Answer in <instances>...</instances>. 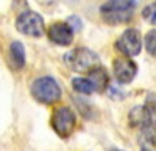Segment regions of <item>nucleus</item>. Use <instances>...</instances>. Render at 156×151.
Returning <instances> with one entry per match:
<instances>
[{
  "label": "nucleus",
  "mask_w": 156,
  "mask_h": 151,
  "mask_svg": "<svg viewBox=\"0 0 156 151\" xmlns=\"http://www.w3.org/2000/svg\"><path fill=\"white\" fill-rule=\"evenodd\" d=\"M100 17L109 27L125 25L133 19L136 11L134 0H108L100 6Z\"/></svg>",
  "instance_id": "nucleus-1"
},
{
  "label": "nucleus",
  "mask_w": 156,
  "mask_h": 151,
  "mask_svg": "<svg viewBox=\"0 0 156 151\" xmlns=\"http://www.w3.org/2000/svg\"><path fill=\"white\" fill-rule=\"evenodd\" d=\"M30 94L41 105H55L61 100L62 91L53 77H39L31 83Z\"/></svg>",
  "instance_id": "nucleus-2"
},
{
  "label": "nucleus",
  "mask_w": 156,
  "mask_h": 151,
  "mask_svg": "<svg viewBox=\"0 0 156 151\" xmlns=\"http://www.w3.org/2000/svg\"><path fill=\"white\" fill-rule=\"evenodd\" d=\"M66 64L76 73L80 75H87L92 72L95 67L100 66V58L98 55L87 47H76L64 56Z\"/></svg>",
  "instance_id": "nucleus-3"
},
{
  "label": "nucleus",
  "mask_w": 156,
  "mask_h": 151,
  "mask_svg": "<svg viewBox=\"0 0 156 151\" xmlns=\"http://www.w3.org/2000/svg\"><path fill=\"white\" fill-rule=\"evenodd\" d=\"M50 126L61 139H69L76 128V114L69 106H58L50 117Z\"/></svg>",
  "instance_id": "nucleus-4"
},
{
  "label": "nucleus",
  "mask_w": 156,
  "mask_h": 151,
  "mask_svg": "<svg viewBox=\"0 0 156 151\" xmlns=\"http://www.w3.org/2000/svg\"><path fill=\"white\" fill-rule=\"evenodd\" d=\"M16 30L28 37H41L45 33V22L44 17L36 11L25 9L19 12V16L16 17Z\"/></svg>",
  "instance_id": "nucleus-5"
},
{
  "label": "nucleus",
  "mask_w": 156,
  "mask_h": 151,
  "mask_svg": "<svg viewBox=\"0 0 156 151\" xmlns=\"http://www.w3.org/2000/svg\"><path fill=\"white\" fill-rule=\"evenodd\" d=\"M140 131L150 145H156V94L148 92L142 105V125Z\"/></svg>",
  "instance_id": "nucleus-6"
},
{
  "label": "nucleus",
  "mask_w": 156,
  "mask_h": 151,
  "mask_svg": "<svg viewBox=\"0 0 156 151\" xmlns=\"http://www.w3.org/2000/svg\"><path fill=\"white\" fill-rule=\"evenodd\" d=\"M114 47L119 53L128 58H134L140 55L144 47V36L137 28H126L114 42Z\"/></svg>",
  "instance_id": "nucleus-7"
},
{
  "label": "nucleus",
  "mask_w": 156,
  "mask_h": 151,
  "mask_svg": "<svg viewBox=\"0 0 156 151\" xmlns=\"http://www.w3.org/2000/svg\"><path fill=\"white\" fill-rule=\"evenodd\" d=\"M47 37L51 44L59 45V47H69L73 44L75 31L66 20H56L53 23L48 25V28L45 30Z\"/></svg>",
  "instance_id": "nucleus-8"
},
{
  "label": "nucleus",
  "mask_w": 156,
  "mask_h": 151,
  "mask_svg": "<svg viewBox=\"0 0 156 151\" xmlns=\"http://www.w3.org/2000/svg\"><path fill=\"white\" fill-rule=\"evenodd\" d=\"M112 73L120 84H129L137 75V64L133 61V58L122 55L112 61Z\"/></svg>",
  "instance_id": "nucleus-9"
},
{
  "label": "nucleus",
  "mask_w": 156,
  "mask_h": 151,
  "mask_svg": "<svg viewBox=\"0 0 156 151\" xmlns=\"http://www.w3.org/2000/svg\"><path fill=\"white\" fill-rule=\"evenodd\" d=\"M8 61L9 66L14 70H22L27 64V56H25V47L20 41H12L8 48Z\"/></svg>",
  "instance_id": "nucleus-10"
},
{
  "label": "nucleus",
  "mask_w": 156,
  "mask_h": 151,
  "mask_svg": "<svg viewBox=\"0 0 156 151\" xmlns=\"http://www.w3.org/2000/svg\"><path fill=\"white\" fill-rule=\"evenodd\" d=\"M87 78L92 81V84L95 87V92H98V94H103L109 87V75H108V70L103 67L101 64L98 67H95L92 72H89L87 73Z\"/></svg>",
  "instance_id": "nucleus-11"
},
{
  "label": "nucleus",
  "mask_w": 156,
  "mask_h": 151,
  "mask_svg": "<svg viewBox=\"0 0 156 151\" xmlns=\"http://www.w3.org/2000/svg\"><path fill=\"white\" fill-rule=\"evenodd\" d=\"M72 87L76 94H81V95H92L95 92L92 81L87 77H75L72 80Z\"/></svg>",
  "instance_id": "nucleus-12"
},
{
  "label": "nucleus",
  "mask_w": 156,
  "mask_h": 151,
  "mask_svg": "<svg viewBox=\"0 0 156 151\" xmlns=\"http://www.w3.org/2000/svg\"><path fill=\"white\" fill-rule=\"evenodd\" d=\"M144 47L150 56L156 58V28H151L144 36Z\"/></svg>",
  "instance_id": "nucleus-13"
},
{
  "label": "nucleus",
  "mask_w": 156,
  "mask_h": 151,
  "mask_svg": "<svg viewBox=\"0 0 156 151\" xmlns=\"http://www.w3.org/2000/svg\"><path fill=\"white\" fill-rule=\"evenodd\" d=\"M142 17H144L147 22H150L151 25L156 27V0L151 2L150 5H147L144 9H142Z\"/></svg>",
  "instance_id": "nucleus-14"
},
{
  "label": "nucleus",
  "mask_w": 156,
  "mask_h": 151,
  "mask_svg": "<svg viewBox=\"0 0 156 151\" xmlns=\"http://www.w3.org/2000/svg\"><path fill=\"white\" fill-rule=\"evenodd\" d=\"M128 120L129 123H131V126H139L142 125V106H136L131 109V112H129L128 115Z\"/></svg>",
  "instance_id": "nucleus-15"
},
{
  "label": "nucleus",
  "mask_w": 156,
  "mask_h": 151,
  "mask_svg": "<svg viewBox=\"0 0 156 151\" xmlns=\"http://www.w3.org/2000/svg\"><path fill=\"white\" fill-rule=\"evenodd\" d=\"M70 27H72V30L76 33V31H81V28H83V23H81V19L78 17V16H75V14H72L67 20H66Z\"/></svg>",
  "instance_id": "nucleus-16"
},
{
  "label": "nucleus",
  "mask_w": 156,
  "mask_h": 151,
  "mask_svg": "<svg viewBox=\"0 0 156 151\" xmlns=\"http://www.w3.org/2000/svg\"><path fill=\"white\" fill-rule=\"evenodd\" d=\"M39 5H42L45 8H51V6H56L59 0H36Z\"/></svg>",
  "instance_id": "nucleus-17"
},
{
  "label": "nucleus",
  "mask_w": 156,
  "mask_h": 151,
  "mask_svg": "<svg viewBox=\"0 0 156 151\" xmlns=\"http://www.w3.org/2000/svg\"><path fill=\"white\" fill-rule=\"evenodd\" d=\"M109 151H122V149H119V148H111Z\"/></svg>",
  "instance_id": "nucleus-18"
}]
</instances>
